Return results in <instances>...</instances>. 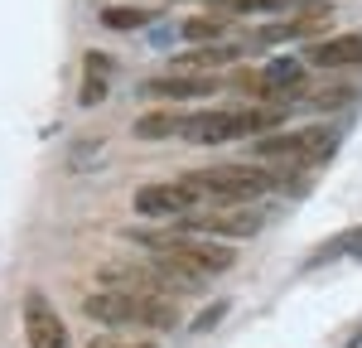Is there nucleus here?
<instances>
[{"label":"nucleus","mask_w":362,"mask_h":348,"mask_svg":"<svg viewBox=\"0 0 362 348\" xmlns=\"http://www.w3.org/2000/svg\"><path fill=\"white\" fill-rule=\"evenodd\" d=\"M87 348H155V344H126V339H116V334H97Z\"/></svg>","instance_id":"obj_19"},{"label":"nucleus","mask_w":362,"mask_h":348,"mask_svg":"<svg viewBox=\"0 0 362 348\" xmlns=\"http://www.w3.org/2000/svg\"><path fill=\"white\" fill-rule=\"evenodd\" d=\"M174 131H184V116L174 112V107H165V112H150L136 121V136L140 141H165V136H174Z\"/></svg>","instance_id":"obj_11"},{"label":"nucleus","mask_w":362,"mask_h":348,"mask_svg":"<svg viewBox=\"0 0 362 348\" xmlns=\"http://www.w3.org/2000/svg\"><path fill=\"white\" fill-rule=\"evenodd\" d=\"M338 136L324 131V126H309V131H271L256 141V160H280V165H319L334 155Z\"/></svg>","instance_id":"obj_3"},{"label":"nucleus","mask_w":362,"mask_h":348,"mask_svg":"<svg viewBox=\"0 0 362 348\" xmlns=\"http://www.w3.org/2000/svg\"><path fill=\"white\" fill-rule=\"evenodd\" d=\"M203 92H213V78H198V73H165L140 87V97H150V102H194Z\"/></svg>","instance_id":"obj_9"},{"label":"nucleus","mask_w":362,"mask_h":348,"mask_svg":"<svg viewBox=\"0 0 362 348\" xmlns=\"http://www.w3.org/2000/svg\"><path fill=\"white\" fill-rule=\"evenodd\" d=\"M189 208H198L194 189L179 179V184H145V189H136V213L140 218H179V213H189Z\"/></svg>","instance_id":"obj_7"},{"label":"nucleus","mask_w":362,"mask_h":348,"mask_svg":"<svg viewBox=\"0 0 362 348\" xmlns=\"http://www.w3.org/2000/svg\"><path fill=\"white\" fill-rule=\"evenodd\" d=\"M232 54H237V49H223V44H203V49H194V54L179 58V68H223Z\"/></svg>","instance_id":"obj_14"},{"label":"nucleus","mask_w":362,"mask_h":348,"mask_svg":"<svg viewBox=\"0 0 362 348\" xmlns=\"http://www.w3.org/2000/svg\"><path fill=\"white\" fill-rule=\"evenodd\" d=\"M184 34L198 39V44H203V39H218V34H223V20H218V15H194V20L184 25Z\"/></svg>","instance_id":"obj_16"},{"label":"nucleus","mask_w":362,"mask_h":348,"mask_svg":"<svg viewBox=\"0 0 362 348\" xmlns=\"http://www.w3.org/2000/svg\"><path fill=\"white\" fill-rule=\"evenodd\" d=\"M83 68H92V73H112V58H107V54H97V49H92Z\"/></svg>","instance_id":"obj_20"},{"label":"nucleus","mask_w":362,"mask_h":348,"mask_svg":"<svg viewBox=\"0 0 362 348\" xmlns=\"http://www.w3.org/2000/svg\"><path fill=\"white\" fill-rule=\"evenodd\" d=\"M309 63L314 68H353L362 63V34H334V39H319L309 44Z\"/></svg>","instance_id":"obj_10"},{"label":"nucleus","mask_w":362,"mask_h":348,"mask_svg":"<svg viewBox=\"0 0 362 348\" xmlns=\"http://www.w3.org/2000/svg\"><path fill=\"white\" fill-rule=\"evenodd\" d=\"M194 189L198 203H251L261 194L276 189L271 170H256V165H218V170H198L184 179Z\"/></svg>","instance_id":"obj_2"},{"label":"nucleus","mask_w":362,"mask_h":348,"mask_svg":"<svg viewBox=\"0 0 362 348\" xmlns=\"http://www.w3.org/2000/svg\"><path fill=\"white\" fill-rule=\"evenodd\" d=\"M300 73H305V68H300L295 58H276V63L266 68V87H271V97L295 92V87H300Z\"/></svg>","instance_id":"obj_12"},{"label":"nucleus","mask_w":362,"mask_h":348,"mask_svg":"<svg viewBox=\"0 0 362 348\" xmlns=\"http://www.w3.org/2000/svg\"><path fill=\"white\" fill-rule=\"evenodd\" d=\"M227 310H232L227 300H213V305H208V310H203V315L194 319V329H198V334H208V329H218V319H223Z\"/></svg>","instance_id":"obj_17"},{"label":"nucleus","mask_w":362,"mask_h":348,"mask_svg":"<svg viewBox=\"0 0 362 348\" xmlns=\"http://www.w3.org/2000/svg\"><path fill=\"white\" fill-rule=\"evenodd\" d=\"M25 339L29 348H68V324L58 319L49 295H25Z\"/></svg>","instance_id":"obj_6"},{"label":"nucleus","mask_w":362,"mask_h":348,"mask_svg":"<svg viewBox=\"0 0 362 348\" xmlns=\"http://www.w3.org/2000/svg\"><path fill=\"white\" fill-rule=\"evenodd\" d=\"M237 87H242V92H256V97H271L266 73H247V68H242V73H237Z\"/></svg>","instance_id":"obj_18"},{"label":"nucleus","mask_w":362,"mask_h":348,"mask_svg":"<svg viewBox=\"0 0 362 348\" xmlns=\"http://www.w3.org/2000/svg\"><path fill=\"white\" fill-rule=\"evenodd\" d=\"M83 315L97 324H140V290H92L83 300Z\"/></svg>","instance_id":"obj_8"},{"label":"nucleus","mask_w":362,"mask_h":348,"mask_svg":"<svg viewBox=\"0 0 362 348\" xmlns=\"http://www.w3.org/2000/svg\"><path fill=\"white\" fill-rule=\"evenodd\" d=\"M251 121L242 107H223V112H198V116H184V136L194 145H223V141H237L247 136Z\"/></svg>","instance_id":"obj_5"},{"label":"nucleus","mask_w":362,"mask_h":348,"mask_svg":"<svg viewBox=\"0 0 362 348\" xmlns=\"http://www.w3.org/2000/svg\"><path fill=\"white\" fill-rule=\"evenodd\" d=\"M140 247H150V252H165L169 261H179L184 271H194V276H218V271H232V261L237 252L223 247L218 237H203V232H136Z\"/></svg>","instance_id":"obj_1"},{"label":"nucleus","mask_w":362,"mask_h":348,"mask_svg":"<svg viewBox=\"0 0 362 348\" xmlns=\"http://www.w3.org/2000/svg\"><path fill=\"white\" fill-rule=\"evenodd\" d=\"M179 232H203V237H251V232L261 228V213L247 208V203H198L189 213H179L174 218Z\"/></svg>","instance_id":"obj_4"},{"label":"nucleus","mask_w":362,"mask_h":348,"mask_svg":"<svg viewBox=\"0 0 362 348\" xmlns=\"http://www.w3.org/2000/svg\"><path fill=\"white\" fill-rule=\"evenodd\" d=\"M78 102H83V107H97V102H107V73H92V68H87Z\"/></svg>","instance_id":"obj_15"},{"label":"nucleus","mask_w":362,"mask_h":348,"mask_svg":"<svg viewBox=\"0 0 362 348\" xmlns=\"http://www.w3.org/2000/svg\"><path fill=\"white\" fill-rule=\"evenodd\" d=\"M102 25L107 29H145L150 25V10H140V5H107Z\"/></svg>","instance_id":"obj_13"}]
</instances>
